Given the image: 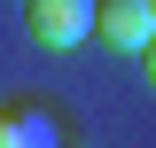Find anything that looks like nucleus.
<instances>
[{
    "label": "nucleus",
    "mask_w": 156,
    "mask_h": 148,
    "mask_svg": "<svg viewBox=\"0 0 156 148\" xmlns=\"http://www.w3.org/2000/svg\"><path fill=\"white\" fill-rule=\"evenodd\" d=\"M94 8L101 0H31V39L47 55H70V47L94 39Z\"/></svg>",
    "instance_id": "nucleus-1"
},
{
    "label": "nucleus",
    "mask_w": 156,
    "mask_h": 148,
    "mask_svg": "<svg viewBox=\"0 0 156 148\" xmlns=\"http://www.w3.org/2000/svg\"><path fill=\"white\" fill-rule=\"evenodd\" d=\"M47 140H70L62 109H47L39 93H16V101H0V148H47Z\"/></svg>",
    "instance_id": "nucleus-2"
},
{
    "label": "nucleus",
    "mask_w": 156,
    "mask_h": 148,
    "mask_svg": "<svg viewBox=\"0 0 156 148\" xmlns=\"http://www.w3.org/2000/svg\"><path fill=\"white\" fill-rule=\"evenodd\" d=\"M156 31V0H101L94 8V39H109V47H125V55H140Z\"/></svg>",
    "instance_id": "nucleus-3"
},
{
    "label": "nucleus",
    "mask_w": 156,
    "mask_h": 148,
    "mask_svg": "<svg viewBox=\"0 0 156 148\" xmlns=\"http://www.w3.org/2000/svg\"><path fill=\"white\" fill-rule=\"evenodd\" d=\"M140 78L156 86V31H148V47H140Z\"/></svg>",
    "instance_id": "nucleus-4"
}]
</instances>
